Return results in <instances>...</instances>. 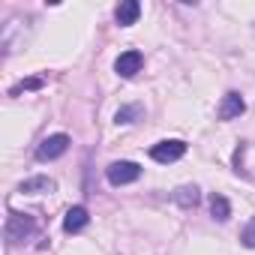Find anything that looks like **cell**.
I'll list each match as a JSON object with an SVG mask.
<instances>
[{
    "mask_svg": "<svg viewBox=\"0 0 255 255\" xmlns=\"http://www.w3.org/2000/svg\"><path fill=\"white\" fill-rule=\"evenodd\" d=\"M171 201L189 210V207H195V204L201 201V192H198V186H177V189L171 192Z\"/></svg>",
    "mask_w": 255,
    "mask_h": 255,
    "instance_id": "30bf717a",
    "label": "cell"
},
{
    "mask_svg": "<svg viewBox=\"0 0 255 255\" xmlns=\"http://www.w3.org/2000/svg\"><path fill=\"white\" fill-rule=\"evenodd\" d=\"M36 234V219L30 213H9L6 216V225H3V237L9 246H18V243H27L30 237Z\"/></svg>",
    "mask_w": 255,
    "mask_h": 255,
    "instance_id": "6da1fadb",
    "label": "cell"
},
{
    "mask_svg": "<svg viewBox=\"0 0 255 255\" xmlns=\"http://www.w3.org/2000/svg\"><path fill=\"white\" fill-rule=\"evenodd\" d=\"M141 114H144V111H141V105H123V108H117L114 123H135Z\"/></svg>",
    "mask_w": 255,
    "mask_h": 255,
    "instance_id": "7c38bea8",
    "label": "cell"
},
{
    "mask_svg": "<svg viewBox=\"0 0 255 255\" xmlns=\"http://www.w3.org/2000/svg\"><path fill=\"white\" fill-rule=\"evenodd\" d=\"M45 81L42 78H27V81H21V84H15L12 90H9V96H18V93H24V90H39Z\"/></svg>",
    "mask_w": 255,
    "mask_h": 255,
    "instance_id": "5bb4252c",
    "label": "cell"
},
{
    "mask_svg": "<svg viewBox=\"0 0 255 255\" xmlns=\"http://www.w3.org/2000/svg\"><path fill=\"white\" fill-rule=\"evenodd\" d=\"M141 66H144V57H141V51H123L117 60H114V72L120 75V78H135L138 72H141Z\"/></svg>",
    "mask_w": 255,
    "mask_h": 255,
    "instance_id": "5b68a950",
    "label": "cell"
},
{
    "mask_svg": "<svg viewBox=\"0 0 255 255\" xmlns=\"http://www.w3.org/2000/svg\"><path fill=\"white\" fill-rule=\"evenodd\" d=\"M246 111V102H243V96L237 93V90H228L225 96H222V102H219V120H234V117H240Z\"/></svg>",
    "mask_w": 255,
    "mask_h": 255,
    "instance_id": "8992f818",
    "label": "cell"
},
{
    "mask_svg": "<svg viewBox=\"0 0 255 255\" xmlns=\"http://www.w3.org/2000/svg\"><path fill=\"white\" fill-rule=\"evenodd\" d=\"M69 135L66 132H54V135H48V138H42L39 141V147H36V159L39 162H51V159H60L66 150H69Z\"/></svg>",
    "mask_w": 255,
    "mask_h": 255,
    "instance_id": "3957f363",
    "label": "cell"
},
{
    "mask_svg": "<svg viewBox=\"0 0 255 255\" xmlns=\"http://www.w3.org/2000/svg\"><path fill=\"white\" fill-rule=\"evenodd\" d=\"M54 189H57V183L51 177H30L18 186V192H24V195H42V192H54Z\"/></svg>",
    "mask_w": 255,
    "mask_h": 255,
    "instance_id": "9c48e42d",
    "label": "cell"
},
{
    "mask_svg": "<svg viewBox=\"0 0 255 255\" xmlns=\"http://www.w3.org/2000/svg\"><path fill=\"white\" fill-rule=\"evenodd\" d=\"M183 156H186V141H180V138H165V141H159V144L150 147V159L153 162H162V165L177 162Z\"/></svg>",
    "mask_w": 255,
    "mask_h": 255,
    "instance_id": "277c9868",
    "label": "cell"
},
{
    "mask_svg": "<svg viewBox=\"0 0 255 255\" xmlns=\"http://www.w3.org/2000/svg\"><path fill=\"white\" fill-rule=\"evenodd\" d=\"M240 243L246 246V249H255V216L246 222V228L240 231Z\"/></svg>",
    "mask_w": 255,
    "mask_h": 255,
    "instance_id": "4fadbf2b",
    "label": "cell"
},
{
    "mask_svg": "<svg viewBox=\"0 0 255 255\" xmlns=\"http://www.w3.org/2000/svg\"><path fill=\"white\" fill-rule=\"evenodd\" d=\"M105 177L111 186H126V183H135L141 177V165L138 162H129V159H120V162H111L105 168Z\"/></svg>",
    "mask_w": 255,
    "mask_h": 255,
    "instance_id": "7a4b0ae2",
    "label": "cell"
},
{
    "mask_svg": "<svg viewBox=\"0 0 255 255\" xmlns=\"http://www.w3.org/2000/svg\"><path fill=\"white\" fill-rule=\"evenodd\" d=\"M210 213H213V219L225 222V219L231 216V204H228V198H225V195H213V198H210Z\"/></svg>",
    "mask_w": 255,
    "mask_h": 255,
    "instance_id": "8fae6325",
    "label": "cell"
},
{
    "mask_svg": "<svg viewBox=\"0 0 255 255\" xmlns=\"http://www.w3.org/2000/svg\"><path fill=\"white\" fill-rule=\"evenodd\" d=\"M138 15H141V3H138V0H123V3L114 9V21L120 27H132L138 21Z\"/></svg>",
    "mask_w": 255,
    "mask_h": 255,
    "instance_id": "ba28073f",
    "label": "cell"
},
{
    "mask_svg": "<svg viewBox=\"0 0 255 255\" xmlns=\"http://www.w3.org/2000/svg\"><path fill=\"white\" fill-rule=\"evenodd\" d=\"M87 222H90L87 207H84V204H75V207H69V210H66V216H63V231L78 234V231H84V228H87Z\"/></svg>",
    "mask_w": 255,
    "mask_h": 255,
    "instance_id": "52a82bcc",
    "label": "cell"
}]
</instances>
